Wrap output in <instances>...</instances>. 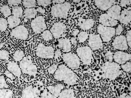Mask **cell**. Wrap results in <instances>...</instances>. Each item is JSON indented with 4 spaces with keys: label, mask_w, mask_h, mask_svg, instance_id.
<instances>
[{
    "label": "cell",
    "mask_w": 131,
    "mask_h": 98,
    "mask_svg": "<svg viewBox=\"0 0 131 98\" xmlns=\"http://www.w3.org/2000/svg\"><path fill=\"white\" fill-rule=\"evenodd\" d=\"M53 76L56 80L63 82L69 85L75 84L78 79L77 74L64 64L59 66Z\"/></svg>",
    "instance_id": "obj_1"
},
{
    "label": "cell",
    "mask_w": 131,
    "mask_h": 98,
    "mask_svg": "<svg viewBox=\"0 0 131 98\" xmlns=\"http://www.w3.org/2000/svg\"><path fill=\"white\" fill-rule=\"evenodd\" d=\"M101 69L104 78L110 80H115L121 73V66L115 62H106Z\"/></svg>",
    "instance_id": "obj_2"
},
{
    "label": "cell",
    "mask_w": 131,
    "mask_h": 98,
    "mask_svg": "<svg viewBox=\"0 0 131 98\" xmlns=\"http://www.w3.org/2000/svg\"><path fill=\"white\" fill-rule=\"evenodd\" d=\"M71 7V4L68 2L56 4L52 7L51 13L54 17L66 19L67 17Z\"/></svg>",
    "instance_id": "obj_3"
},
{
    "label": "cell",
    "mask_w": 131,
    "mask_h": 98,
    "mask_svg": "<svg viewBox=\"0 0 131 98\" xmlns=\"http://www.w3.org/2000/svg\"><path fill=\"white\" fill-rule=\"evenodd\" d=\"M20 67L23 73L34 76L37 73V66L33 62L30 56L25 57L20 62Z\"/></svg>",
    "instance_id": "obj_4"
},
{
    "label": "cell",
    "mask_w": 131,
    "mask_h": 98,
    "mask_svg": "<svg viewBox=\"0 0 131 98\" xmlns=\"http://www.w3.org/2000/svg\"><path fill=\"white\" fill-rule=\"evenodd\" d=\"M77 52L83 64L88 65L91 64L93 59L92 50L89 47L86 46L78 48Z\"/></svg>",
    "instance_id": "obj_5"
},
{
    "label": "cell",
    "mask_w": 131,
    "mask_h": 98,
    "mask_svg": "<svg viewBox=\"0 0 131 98\" xmlns=\"http://www.w3.org/2000/svg\"><path fill=\"white\" fill-rule=\"evenodd\" d=\"M62 59L67 66L71 69H77L79 68L80 60L76 54L70 52L64 53L62 55Z\"/></svg>",
    "instance_id": "obj_6"
},
{
    "label": "cell",
    "mask_w": 131,
    "mask_h": 98,
    "mask_svg": "<svg viewBox=\"0 0 131 98\" xmlns=\"http://www.w3.org/2000/svg\"><path fill=\"white\" fill-rule=\"evenodd\" d=\"M54 50L50 46H46L42 43L38 45L36 49V55L40 58L43 59H52L54 57Z\"/></svg>",
    "instance_id": "obj_7"
},
{
    "label": "cell",
    "mask_w": 131,
    "mask_h": 98,
    "mask_svg": "<svg viewBox=\"0 0 131 98\" xmlns=\"http://www.w3.org/2000/svg\"><path fill=\"white\" fill-rule=\"evenodd\" d=\"M97 32L102 41L108 43L115 34V29L112 27L104 26L101 24L97 27Z\"/></svg>",
    "instance_id": "obj_8"
},
{
    "label": "cell",
    "mask_w": 131,
    "mask_h": 98,
    "mask_svg": "<svg viewBox=\"0 0 131 98\" xmlns=\"http://www.w3.org/2000/svg\"><path fill=\"white\" fill-rule=\"evenodd\" d=\"M31 26L33 32L36 34L43 32L47 28L45 18L42 16H38L32 20Z\"/></svg>",
    "instance_id": "obj_9"
},
{
    "label": "cell",
    "mask_w": 131,
    "mask_h": 98,
    "mask_svg": "<svg viewBox=\"0 0 131 98\" xmlns=\"http://www.w3.org/2000/svg\"><path fill=\"white\" fill-rule=\"evenodd\" d=\"M88 44L89 47L93 51L102 48L103 46V41L99 34H90L89 36Z\"/></svg>",
    "instance_id": "obj_10"
},
{
    "label": "cell",
    "mask_w": 131,
    "mask_h": 98,
    "mask_svg": "<svg viewBox=\"0 0 131 98\" xmlns=\"http://www.w3.org/2000/svg\"><path fill=\"white\" fill-rule=\"evenodd\" d=\"M29 32L27 29L24 26H17L10 33L12 37L17 39L25 40L28 38Z\"/></svg>",
    "instance_id": "obj_11"
},
{
    "label": "cell",
    "mask_w": 131,
    "mask_h": 98,
    "mask_svg": "<svg viewBox=\"0 0 131 98\" xmlns=\"http://www.w3.org/2000/svg\"><path fill=\"white\" fill-rule=\"evenodd\" d=\"M114 48L120 51H126L128 49L126 37L124 35L116 37L112 44Z\"/></svg>",
    "instance_id": "obj_12"
},
{
    "label": "cell",
    "mask_w": 131,
    "mask_h": 98,
    "mask_svg": "<svg viewBox=\"0 0 131 98\" xmlns=\"http://www.w3.org/2000/svg\"><path fill=\"white\" fill-rule=\"evenodd\" d=\"M40 93V91L38 88L30 85L23 90L22 98H39Z\"/></svg>",
    "instance_id": "obj_13"
},
{
    "label": "cell",
    "mask_w": 131,
    "mask_h": 98,
    "mask_svg": "<svg viewBox=\"0 0 131 98\" xmlns=\"http://www.w3.org/2000/svg\"><path fill=\"white\" fill-rule=\"evenodd\" d=\"M66 29V26L64 23L58 22L54 24L51 28L50 31L54 38H60Z\"/></svg>",
    "instance_id": "obj_14"
},
{
    "label": "cell",
    "mask_w": 131,
    "mask_h": 98,
    "mask_svg": "<svg viewBox=\"0 0 131 98\" xmlns=\"http://www.w3.org/2000/svg\"><path fill=\"white\" fill-rule=\"evenodd\" d=\"M130 54L119 51L116 52L113 55V59L116 63L119 64H123L131 60Z\"/></svg>",
    "instance_id": "obj_15"
},
{
    "label": "cell",
    "mask_w": 131,
    "mask_h": 98,
    "mask_svg": "<svg viewBox=\"0 0 131 98\" xmlns=\"http://www.w3.org/2000/svg\"><path fill=\"white\" fill-rule=\"evenodd\" d=\"M99 21L101 24L107 27H112L118 24L117 20L113 19L107 13L101 14L99 17Z\"/></svg>",
    "instance_id": "obj_16"
},
{
    "label": "cell",
    "mask_w": 131,
    "mask_h": 98,
    "mask_svg": "<svg viewBox=\"0 0 131 98\" xmlns=\"http://www.w3.org/2000/svg\"><path fill=\"white\" fill-rule=\"evenodd\" d=\"M58 46L63 52L67 53L71 51V44L70 40L67 38H61L58 40Z\"/></svg>",
    "instance_id": "obj_17"
},
{
    "label": "cell",
    "mask_w": 131,
    "mask_h": 98,
    "mask_svg": "<svg viewBox=\"0 0 131 98\" xmlns=\"http://www.w3.org/2000/svg\"><path fill=\"white\" fill-rule=\"evenodd\" d=\"M95 5L103 11H107L115 4V1H95Z\"/></svg>",
    "instance_id": "obj_18"
},
{
    "label": "cell",
    "mask_w": 131,
    "mask_h": 98,
    "mask_svg": "<svg viewBox=\"0 0 131 98\" xmlns=\"http://www.w3.org/2000/svg\"><path fill=\"white\" fill-rule=\"evenodd\" d=\"M121 11V7L117 5H114L107 10V14L116 20L119 19Z\"/></svg>",
    "instance_id": "obj_19"
},
{
    "label": "cell",
    "mask_w": 131,
    "mask_h": 98,
    "mask_svg": "<svg viewBox=\"0 0 131 98\" xmlns=\"http://www.w3.org/2000/svg\"><path fill=\"white\" fill-rule=\"evenodd\" d=\"M8 70L16 77H19L21 75L22 72L18 64L14 62H8L7 65Z\"/></svg>",
    "instance_id": "obj_20"
},
{
    "label": "cell",
    "mask_w": 131,
    "mask_h": 98,
    "mask_svg": "<svg viewBox=\"0 0 131 98\" xmlns=\"http://www.w3.org/2000/svg\"><path fill=\"white\" fill-rule=\"evenodd\" d=\"M131 10L124 9L122 10L120 14L119 19L121 23L127 24L131 21Z\"/></svg>",
    "instance_id": "obj_21"
},
{
    "label": "cell",
    "mask_w": 131,
    "mask_h": 98,
    "mask_svg": "<svg viewBox=\"0 0 131 98\" xmlns=\"http://www.w3.org/2000/svg\"><path fill=\"white\" fill-rule=\"evenodd\" d=\"M64 88L63 84H57L54 86H49L47 87V90L55 96L58 97Z\"/></svg>",
    "instance_id": "obj_22"
},
{
    "label": "cell",
    "mask_w": 131,
    "mask_h": 98,
    "mask_svg": "<svg viewBox=\"0 0 131 98\" xmlns=\"http://www.w3.org/2000/svg\"><path fill=\"white\" fill-rule=\"evenodd\" d=\"M79 26L82 30H89L93 26L94 21L92 19H83L80 22Z\"/></svg>",
    "instance_id": "obj_23"
},
{
    "label": "cell",
    "mask_w": 131,
    "mask_h": 98,
    "mask_svg": "<svg viewBox=\"0 0 131 98\" xmlns=\"http://www.w3.org/2000/svg\"><path fill=\"white\" fill-rule=\"evenodd\" d=\"M20 22V18L16 17L13 16H9L8 18V27L10 29L15 28L18 26Z\"/></svg>",
    "instance_id": "obj_24"
},
{
    "label": "cell",
    "mask_w": 131,
    "mask_h": 98,
    "mask_svg": "<svg viewBox=\"0 0 131 98\" xmlns=\"http://www.w3.org/2000/svg\"><path fill=\"white\" fill-rule=\"evenodd\" d=\"M58 98H75V93L71 89H65L61 92Z\"/></svg>",
    "instance_id": "obj_25"
},
{
    "label": "cell",
    "mask_w": 131,
    "mask_h": 98,
    "mask_svg": "<svg viewBox=\"0 0 131 98\" xmlns=\"http://www.w3.org/2000/svg\"><path fill=\"white\" fill-rule=\"evenodd\" d=\"M37 14V12L35 8H26L24 11V17L28 19L35 18Z\"/></svg>",
    "instance_id": "obj_26"
},
{
    "label": "cell",
    "mask_w": 131,
    "mask_h": 98,
    "mask_svg": "<svg viewBox=\"0 0 131 98\" xmlns=\"http://www.w3.org/2000/svg\"><path fill=\"white\" fill-rule=\"evenodd\" d=\"M13 92L8 89H0V98H12Z\"/></svg>",
    "instance_id": "obj_27"
},
{
    "label": "cell",
    "mask_w": 131,
    "mask_h": 98,
    "mask_svg": "<svg viewBox=\"0 0 131 98\" xmlns=\"http://www.w3.org/2000/svg\"><path fill=\"white\" fill-rule=\"evenodd\" d=\"M23 8L19 6H14L12 8L13 16L16 17L20 18L21 17L23 16Z\"/></svg>",
    "instance_id": "obj_28"
},
{
    "label": "cell",
    "mask_w": 131,
    "mask_h": 98,
    "mask_svg": "<svg viewBox=\"0 0 131 98\" xmlns=\"http://www.w3.org/2000/svg\"><path fill=\"white\" fill-rule=\"evenodd\" d=\"M24 52L20 50H17L13 54L14 59L16 62L20 61L24 58Z\"/></svg>",
    "instance_id": "obj_29"
},
{
    "label": "cell",
    "mask_w": 131,
    "mask_h": 98,
    "mask_svg": "<svg viewBox=\"0 0 131 98\" xmlns=\"http://www.w3.org/2000/svg\"><path fill=\"white\" fill-rule=\"evenodd\" d=\"M89 37L88 33L84 31H82L78 35V39L80 43H83Z\"/></svg>",
    "instance_id": "obj_30"
},
{
    "label": "cell",
    "mask_w": 131,
    "mask_h": 98,
    "mask_svg": "<svg viewBox=\"0 0 131 98\" xmlns=\"http://www.w3.org/2000/svg\"><path fill=\"white\" fill-rule=\"evenodd\" d=\"M1 11L3 16L5 18L8 17L12 14L11 10L7 5H3L1 7Z\"/></svg>",
    "instance_id": "obj_31"
},
{
    "label": "cell",
    "mask_w": 131,
    "mask_h": 98,
    "mask_svg": "<svg viewBox=\"0 0 131 98\" xmlns=\"http://www.w3.org/2000/svg\"><path fill=\"white\" fill-rule=\"evenodd\" d=\"M41 35L43 40L46 41L52 40L53 37L51 32L48 30H46L44 31L42 33Z\"/></svg>",
    "instance_id": "obj_32"
},
{
    "label": "cell",
    "mask_w": 131,
    "mask_h": 98,
    "mask_svg": "<svg viewBox=\"0 0 131 98\" xmlns=\"http://www.w3.org/2000/svg\"><path fill=\"white\" fill-rule=\"evenodd\" d=\"M36 1H24L22 2L23 6L27 8H33L36 5Z\"/></svg>",
    "instance_id": "obj_33"
},
{
    "label": "cell",
    "mask_w": 131,
    "mask_h": 98,
    "mask_svg": "<svg viewBox=\"0 0 131 98\" xmlns=\"http://www.w3.org/2000/svg\"><path fill=\"white\" fill-rule=\"evenodd\" d=\"M8 25L7 20L3 18H0V31L3 32L6 31Z\"/></svg>",
    "instance_id": "obj_34"
},
{
    "label": "cell",
    "mask_w": 131,
    "mask_h": 98,
    "mask_svg": "<svg viewBox=\"0 0 131 98\" xmlns=\"http://www.w3.org/2000/svg\"><path fill=\"white\" fill-rule=\"evenodd\" d=\"M9 52L5 50H0V59L6 60H9Z\"/></svg>",
    "instance_id": "obj_35"
},
{
    "label": "cell",
    "mask_w": 131,
    "mask_h": 98,
    "mask_svg": "<svg viewBox=\"0 0 131 98\" xmlns=\"http://www.w3.org/2000/svg\"><path fill=\"white\" fill-rule=\"evenodd\" d=\"M41 98H57L50 93L47 89H45L41 94Z\"/></svg>",
    "instance_id": "obj_36"
},
{
    "label": "cell",
    "mask_w": 131,
    "mask_h": 98,
    "mask_svg": "<svg viewBox=\"0 0 131 98\" xmlns=\"http://www.w3.org/2000/svg\"><path fill=\"white\" fill-rule=\"evenodd\" d=\"M8 87L5 77L3 76H0V89H7Z\"/></svg>",
    "instance_id": "obj_37"
},
{
    "label": "cell",
    "mask_w": 131,
    "mask_h": 98,
    "mask_svg": "<svg viewBox=\"0 0 131 98\" xmlns=\"http://www.w3.org/2000/svg\"><path fill=\"white\" fill-rule=\"evenodd\" d=\"M131 62H127L125 64H122L121 66V68L124 71L127 72H131Z\"/></svg>",
    "instance_id": "obj_38"
},
{
    "label": "cell",
    "mask_w": 131,
    "mask_h": 98,
    "mask_svg": "<svg viewBox=\"0 0 131 98\" xmlns=\"http://www.w3.org/2000/svg\"><path fill=\"white\" fill-rule=\"evenodd\" d=\"M37 2L38 5L43 7H47L51 3V1H37Z\"/></svg>",
    "instance_id": "obj_39"
},
{
    "label": "cell",
    "mask_w": 131,
    "mask_h": 98,
    "mask_svg": "<svg viewBox=\"0 0 131 98\" xmlns=\"http://www.w3.org/2000/svg\"><path fill=\"white\" fill-rule=\"evenodd\" d=\"M58 68V66L56 64H53L48 68V72L50 74H54Z\"/></svg>",
    "instance_id": "obj_40"
},
{
    "label": "cell",
    "mask_w": 131,
    "mask_h": 98,
    "mask_svg": "<svg viewBox=\"0 0 131 98\" xmlns=\"http://www.w3.org/2000/svg\"><path fill=\"white\" fill-rule=\"evenodd\" d=\"M131 30L127 31L126 34V39L128 47L131 48Z\"/></svg>",
    "instance_id": "obj_41"
},
{
    "label": "cell",
    "mask_w": 131,
    "mask_h": 98,
    "mask_svg": "<svg viewBox=\"0 0 131 98\" xmlns=\"http://www.w3.org/2000/svg\"><path fill=\"white\" fill-rule=\"evenodd\" d=\"M105 56L109 62H112L113 60V55L110 51H107L105 54Z\"/></svg>",
    "instance_id": "obj_42"
},
{
    "label": "cell",
    "mask_w": 131,
    "mask_h": 98,
    "mask_svg": "<svg viewBox=\"0 0 131 98\" xmlns=\"http://www.w3.org/2000/svg\"><path fill=\"white\" fill-rule=\"evenodd\" d=\"M131 1H120V5L123 7H126L127 6L131 5Z\"/></svg>",
    "instance_id": "obj_43"
},
{
    "label": "cell",
    "mask_w": 131,
    "mask_h": 98,
    "mask_svg": "<svg viewBox=\"0 0 131 98\" xmlns=\"http://www.w3.org/2000/svg\"><path fill=\"white\" fill-rule=\"evenodd\" d=\"M123 27L121 25H118V26L115 30V34L119 36L123 32Z\"/></svg>",
    "instance_id": "obj_44"
},
{
    "label": "cell",
    "mask_w": 131,
    "mask_h": 98,
    "mask_svg": "<svg viewBox=\"0 0 131 98\" xmlns=\"http://www.w3.org/2000/svg\"><path fill=\"white\" fill-rule=\"evenodd\" d=\"M5 74L6 77L11 79L12 80H14L15 78V76L8 70L5 71Z\"/></svg>",
    "instance_id": "obj_45"
},
{
    "label": "cell",
    "mask_w": 131,
    "mask_h": 98,
    "mask_svg": "<svg viewBox=\"0 0 131 98\" xmlns=\"http://www.w3.org/2000/svg\"><path fill=\"white\" fill-rule=\"evenodd\" d=\"M21 1H8V3L10 5L16 6L18 5L21 3Z\"/></svg>",
    "instance_id": "obj_46"
},
{
    "label": "cell",
    "mask_w": 131,
    "mask_h": 98,
    "mask_svg": "<svg viewBox=\"0 0 131 98\" xmlns=\"http://www.w3.org/2000/svg\"><path fill=\"white\" fill-rule=\"evenodd\" d=\"M62 55V53L60 49L57 50L55 52H54V58L55 59H57L61 57Z\"/></svg>",
    "instance_id": "obj_47"
},
{
    "label": "cell",
    "mask_w": 131,
    "mask_h": 98,
    "mask_svg": "<svg viewBox=\"0 0 131 98\" xmlns=\"http://www.w3.org/2000/svg\"><path fill=\"white\" fill-rule=\"evenodd\" d=\"M36 10L37 12H39L40 13L43 15L45 14L46 12L45 9L41 7L37 8Z\"/></svg>",
    "instance_id": "obj_48"
},
{
    "label": "cell",
    "mask_w": 131,
    "mask_h": 98,
    "mask_svg": "<svg viewBox=\"0 0 131 98\" xmlns=\"http://www.w3.org/2000/svg\"><path fill=\"white\" fill-rule=\"evenodd\" d=\"M70 41L71 44L75 46L77 45V41L74 37H71Z\"/></svg>",
    "instance_id": "obj_49"
},
{
    "label": "cell",
    "mask_w": 131,
    "mask_h": 98,
    "mask_svg": "<svg viewBox=\"0 0 131 98\" xmlns=\"http://www.w3.org/2000/svg\"><path fill=\"white\" fill-rule=\"evenodd\" d=\"M79 30H78V29H76V30H74L73 31L72 34L73 36L75 37L77 36V35H78V34H79Z\"/></svg>",
    "instance_id": "obj_50"
},
{
    "label": "cell",
    "mask_w": 131,
    "mask_h": 98,
    "mask_svg": "<svg viewBox=\"0 0 131 98\" xmlns=\"http://www.w3.org/2000/svg\"><path fill=\"white\" fill-rule=\"evenodd\" d=\"M119 98H131V96L129 95H126V94H123L120 96Z\"/></svg>",
    "instance_id": "obj_51"
},
{
    "label": "cell",
    "mask_w": 131,
    "mask_h": 98,
    "mask_svg": "<svg viewBox=\"0 0 131 98\" xmlns=\"http://www.w3.org/2000/svg\"><path fill=\"white\" fill-rule=\"evenodd\" d=\"M65 2V1H53V2L54 3L60 4L64 3Z\"/></svg>",
    "instance_id": "obj_52"
},
{
    "label": "cell",
    "mask_w": 131,
    "mask_h": 98,
    "mask_svg": "<svg viewBox=\"0 0 131 98\" xmlns=\"http://www.w3.org/2000/svg\"><path fill=\"white\" fill-rule=\"evenodd\" d=\"M81 1H73V2H74V3H79L80 2H81Z\"/></svg>",
    "instance_id": "obj_53"
},
{
    "label": "cell",
    "mask_w": 131,
    "mask_h": 98,
    "mask_svg": "<svg viewBox=\"0 0 131 98\" xmlns=\"http://www.w3.org/2000/svg\"><path fill=\"white\" fill-rule=\"evenodd\" d=\"M3 45L4 44L3 43H0V49L3 47Z\"/></svg>",
    "instance_id": "obj_54"
},
{
    "label": "cell",
    "mask_w": 131,
    "mask_h": 98,
    "mask_svg": "<svg viewBox=\"0 0 131 98\" xmlns=\"http://www.w3.org/2000/svg\"><path fill=\"white\" fill-rule=\"evenodd\" d=\"M1 34H0V38H1Z\"/></svg>",
    "instance_id": "obj_55"
}]
</instances>
